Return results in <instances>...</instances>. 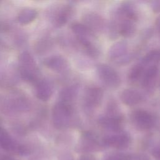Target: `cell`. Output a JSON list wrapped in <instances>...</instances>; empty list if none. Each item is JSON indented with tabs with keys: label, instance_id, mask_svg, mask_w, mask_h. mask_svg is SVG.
I'll use <instances>...</instances> for the list:
<instances>
[{
	"label": "cell",
	"instance_id": "cell-3",
	"mask_svg": "<svg viewBox=\"0 0 160 160\" xmlns=\"http://www.w3.org/2000/svg\"><path fill=\"white\" fill-rule=\"evenodd\" d=\"M103 98V91L96 86L88 88L84 93L83 104L86 111H92L99 107Z\"/></svg>",
	"mask_w": 160,
	"mask_h": 160
},
{
	"label": "cell",
	"instance_id": "cell-8",
	"mask_svg": "<svg viewBox=\"0 0 160 160\" xmlns=\"http://www.w3.org/2000/svg\"><path fill=\"white\" fill-rule=\"evenodd\" d=\"M122 102L128 106H134L139 104L143 100L142 94L136 89H126L120 94Z\"/></svg>",
	"mask_w": 160,
	"mask_h": 160
},
{
	"label": "cell",
	"instance_id": "cell-14",
	"mask_svg": "<svg viewBox=\"0 0 160 160\" xmlns=\"http://www.w3.org/2000/svg\"><path fill=\"white\" fill-rule=\"evenodd\" d=\"M152 9L154 12H160V1H155L152 4Z\"/></svg>",
	"mask_w": 160,
	"mask_h": 160
},
{
	"label": "cell",
	"instance_id": "cell-4",
	"mask_svg": "<svg viewBox=\"0 0 160 160\" xmlns=\"http://www.w3.org/2000/svg\"><path fill=\"white\" fill-rule=\"evenodd\" d=\"M94 35L77 36L78 42L82 51L92 58H97L100 54L98 46L94 41Z\"/></svg>",
	"mask_w": 160,
	"mask_h": 160
},
{
	"label": "cell",
	"instance_id": "cell-10",
	"mask_svg": "<svg viewBox=\"0 0 160 160\" xmlns=\"http://www.w3.org/2000/svg\"><path fill=\"white\" fill-rule=\"evenodd\" d=\"M127 45L123 42H119L114 44L109 50V57L111 59H116L127 52Z\"/></svg>",
	"mask_w": 160,
	"mask_h": 160
},
{
	"label": "cell",
	"instance_id": "cell-7",
	"mask_svg": "<svg viewBox=\"0 0 160 160\" xmlns=\"http://www.w3.org/2000/svg\"><path fill=\"white\" fill-rule=\"evenodd\" d=\"M104 142L109 146L118 149L127 148L130 143V138L126 134L110 135L104 138Z\"/></svg>",
	"mask_w": 160,
	"mask_h": 160
},
{
	"label": "cell",
	"instance_id": "cell-15",
	"mask_svg": "<svg viewBox=\"0 0 160 160\" xmlns=\"http://www.w3.org/2000/svg\"><path fill=\"white\" fill-rule=\"evenodd\" d=\"M122 156L121 154H115L112 156L111 157H109L106 160H122Z\"/></svg>",
	"mask_w": 160,
	"mask_h": 160
},
{
	"label": "cell",
	"instance_id": "cell-2",
	"mask_svg": "<svg viewBox=\"0 0 160 160\" xmlns=\"http://www.w3.org/2000/svg\"><path fill=\"white\" fill-rule=\"evenodd\" d=\"M130 118L132 124L137 128L142 130L151 129L156 122L154 116L151 112L143 109L133 111Z\"/></svg>",
	"mask_w": 160,
	"mask_h": 160
},
{
	"label": "cell",
	"instance_id": "cell-6",
	"mask_svg": "<svg viewBox=\"0 0 160 160\" xmlns=\"http://www.w3.org/2000/svg\"><path fill=\"white\" fill-rule=\"evenodd\" d=\"M159 69L155 64L149 66L141 78V85L146 90H152L156 85Z\"/></svg>",
	"mask_w": 160,
	"mask_h": 160
},
{
	"label": "cell",
	"instance_id": "cell-12",
	"mask_svg": "<svg viewBox=\"0 0 160 160\" xmlns=\"http://www.w3.org/2000/svg\"><path fill=\"white\" fill-rule=\"evenodd\" d=\"M160 61V49H154L148 52L142 59L141 64L145 65L150 63H156Z\"/></svg>",
	"mask_w": 160,
	"mask_h": 160
},
{
	"label": "cell",
	"instance_id": "cell-9",
	"mask_svg": "<svg viewBox=\"0 0 160 160\" xmlns=\"http://www.w3.org/2000/svg\"><path fill=\"white\" fill-rule=\"evenodd\" d=\"M98 122L102 128L112 131L117 132L122 129V119L105 116L99 118Z\"/></svg>",
	"mask_w": 160,
	"mask_h": 160
},
{
	"label": "cell",
	"instance_id": "cell-16",
	"mask_svg": "<svg viewBox=\"0 0 160 160\" xmlns=\"http://www.w3.org/2000/svg\"><path fill=\"white\" fill-rule=\"evenodd\" d=\"M156 26L157 31H158L159 35L160 36V16H158L156 18Z\"/></svg>",
	"mask_w": 160,
	"mask_h": 160
},
{
	"label": "cell",
	"instance_id": "cell-13",
	"mask_svg": "<svg viewBox=\"0 0 160 160\" xmlns=\"http://www.w3.org/2000/svg\"><path fill=\"white\" fill-rule=\"evenodd\" d=\"M106 116L122 119V116L118 108V106L114 101H111L107 104L106 109Z\"/></svg>",
	"mask_w": 160,
	"mask_h": 160
},
{
	"label": "cell",
	"instance_id": "cell-11",
	"mask_svg": "<svg viewBox=\"0 0 160 160\" xmlns=\"http://www.w3.org/2000/svg\"><path fill=\"white\" fill-rule=\"evenodd\" d=\"M144 72V66L141 63L134 65L128 73V79L131 82H136L141 79Z\"/></svg>",
	"mask_w": 160,
	"mask_h": 160
},
{
	"label": "cell",
	"instance_id": "cell-5",
	"mask_svg": "<svg viewBox=\"0 0 160 160\" xmlns=\"http://www.w3.org/2000/svg\"><path fill=\"white\" fill-rule=\"evenodd\" d=\"M82 19L84 24L92 32H101L104 28V20L96 12H88L82 16Z\"/></svg>",
	"mask_w": 160,
	"mask_h": 160
},
{
	"label": "cell",
	"instance_id": "cell-1",
	"mask_svg": "<svg viewBox=\"0 0 160 160\" xmlns=\"http://www.w3.org/2000/svg\"><path fill=\"white\" fill-rule=\"evenodd\" d=\"M97 72L102 82L107 86L116 88L121 84V78L118 72L106 64H99L97 66Z\"/></svg>",
	"mask_w": 160,
	"mask_h": 160
},
{
	"label": "cell",
	"instance_id": "cell-17",
	"mask_svg": "<svg viewBox=\"0 0 160 160\" xmlns=\"http://www.w3.org/2000/svg\"><path fill=\"white\" fill-rule=\"evenodd\" d=\"M154 154L156 157L160 158V149H156L154 152Z\"/></svg>",
	"mask_w": 160,
	"mask_h": 160
}]
</instances>
